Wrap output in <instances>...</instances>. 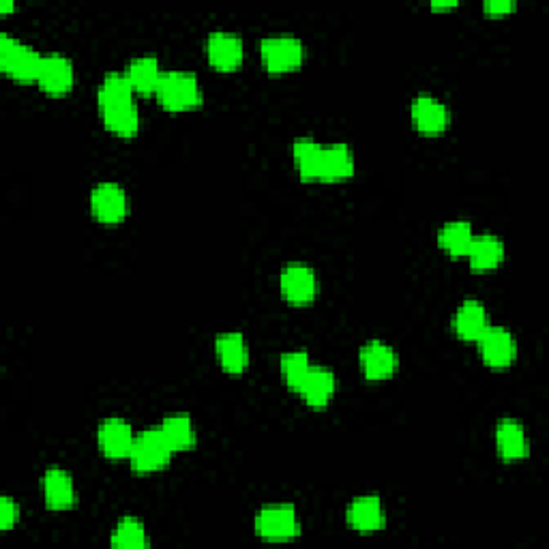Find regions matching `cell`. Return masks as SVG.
<instances>
[{"instance_id": "ac0fdd59", "label": "cell", "mask_w": 549, "mask_h": 549, "mask_svg": "<svg viewBox=\"0 0 549 549\" xmlns=\"http://www.w3.org/2000/svg\"><path fill=\"white\" fill-rule=\"evenodd\" d=\"M496 451L504 462H522L530 455L526 427L517 419H500L496 425Z\"/></svg>"}, {"instance_id": "44dd1931", "label": "cell", "mask_w": 549, "mask_h": 549, "mask_svg": "<svg viewBox=\"0 0 549 549\" xmlns=\"http://www.w3.org/2000/svg\"><path fill=\"white\" fill-rule=\"evenodd\" d=\"M354 153L348 144L333 142L322 148L320 183H339L354 174Z\"/></svg>"}, {"instance_id": "ffe728a7", "label": "cell", "mask_w": 549, "mask_h": 549, "mask_svg": "<svg viewBox=\"0 0 549 549\" xmlns=\"http://www.w3.org/2000/svg\"><path fill=\"white\" fill-rule=\"evenodd\" d=\"M504 256H507V247L504 241L496 234H474L472 245L468 249V262L472 271H494L502 264Z\"/></svg>"}, {"instance_id": "f1b7e54d", "label": "cell", "mask_w": 549, "mask_h": 549, "mask_svg": "<svg viewBox=\"0 0 549 549\" xmlns=\"http://www.w3.org/2000/svg\"><path fill=\"white\" fill-rule=\"evenodd\" d=\"M309 354L305 350H290L284 352L279 359V374L284 378V382L288 384V389H292L296 393V389L301 387L303 378L309 372Z\"/></svg>"}, {"instance_id": "277c9868", "label": "cell", "mask_w": 549, "mask_h": 549, "mask_svg": "<svg viewBox=\"0 0 549 549\" xmlns=\"http://www.w3.org/2000/svg\"><path fill=\"white\" fill-rule=\"evenodd\" d=\"M41 54L28 43L3 35L0 37V69L16 82H37Z\"/></svg>"}, {"instance_id": "e0dca14e", "label": "cell", "mask_w": 549, "mask_h": 549, "mask_svg": "<svg viewBox=\"0 0 549 549\" xmlns=\"http://www.w3.org/2000/svg\"><path fill=\"white\" fill-rule=\"evenodd\" d=\"M335 391H337V378L329 367H322V365H311L307 376L301 382V387L296 389V393L301 395L303 402L311 408L329 406L331 399L335 397Z\"/></svg>"}, {"instance_id": "4316f807", "label": "cell", "mask_w": 549, "mask_h": 549, "mask_svg": "<svg viewBox=\"0 0 549 549\" xmlns=\"http://www.w3.org/2000/svg\"><path fill=\"white\" fill-rule=\"evenodd\" d=\"M112 547H121V549H144L151 545V539H148V532L142 519L138 517H123L112 530L110 537Z\"/></svg>"}, {"instance_id": "7a4b0ae2", "label": "cell", "mask_w": 549, "mask_h": 549, "mask_svg": "<svg viewBox=\"0 0 549 549\" xmlns=\"http://www.w3.org/2000/svg\"><path fill=\"white\" fill-rule=\"evenodd\" d=\"M174 451L168 444L166 436L161 434L159 427H148L136 436L133 449L129 455L131 470L138 474H151L168 468Z\"/></svg>"}, {"instance_id": "9c48e42d", "label": "cell", "mask_w": 549, "mask_h": 549, "mask_svg": "<svg viewBox=\"0 0 549 549\" xmlns=\"http://www.w3.org/2000/svg\"><path fill=\"white\" fill-rule=\"evenodd\" d=\"M76 84V69L63 54H46L41 58L37 86L52 97L67 95Z\"/></svg>"}, {"instance_id": "7402d4cb", "label": "cell", "mask_w": 549, "mask_h": 549, "mask_svg": "<svg viewBox=\"0 0 549 549\" xmlns=\"http://www.w3.org/2000/svg\"><path fill=\"white\" fill-rule=\"evenodd\" d=\"M101 121L106 129L118 138H133L140 131V114L136 103H116V106L99 108Z\"/></svg>"}, {"instance_id": "30bf717a", "label": "cell", "mask_w": 549, "mask_h": 549, "mask_svg": "<svg viewBox=\"0 0 549 549\" xmlns=\"http://www.w3.org/2000/svg\"><path fill=\"white\" fill-rule=\"evenodd\" d=\"M359 365L361 372L367 380H389L397 374L399 369V354L393 346L384 344L380 339L367 341V344L359 352Z\"/></svg>"}, {"instance_id": "83f0119b", "label": "cell", "mask_w": 549, "mask_h": 549, "mask_svg": "<svg viewBox=\"0 0 549 549\" xmlns=\"http://www.w3.org/2000/svg\"><path fill=\"white\" fill-rule=\"evenodd\" d=\"M133 95H136V91H133V86L127 80L125 73L110 71L99 84L97 103H99V108H108V106H116V103L133 101Z\"/></svg>"}, {"instance_id": "5bb4252c", "label": "cell", "mask_w": 549, "mask_h": 549, "mask_svg": "<svg viewBox=\"0 0 549 549\" xmlns=\"http://www.w3.org/2000/svg\"><path fill=\"white\" fill-rule=\"evenodd\" d=\"M133 442H136V434L125 419L110 417L97 429L99 451L108 459H129Z\"/></svg>"}, {"instance_id": "8992f818", "label": "cell", "mask_w": 549, "mask_h": 549, "mask_svg": "<svg viewBox=\"0 0 549 549\" xmlns=\"http://www.w3.org/2000/svg\"><path fill=\"white\" fill-rule=\"evenodd\" d=\"M279 290L281 296L294 307L311 305L316 301L320 290L318 275L305 262H290L279 275Z\"/></svg>"}, {"instance_id": "8fae6325", "label": "cell", "mask_w": 549, "mask_h": 549, "mask_svg": "<svg viewBox=\"0 0 549 549\" xmlns=\"http://www.w3.org/2000/svg\"><path fill=\"white\" fill-rule=\"evenodd\" d=\"M206 61L217 71H234L239 69L245 58L243 39L234 33L217 31L211 33L204 43Z\"/></svg>"}, {"instance_id": "5b68a950", "label": "cell", "mask_w": 549, "mask_h": 549, "mask_svg": "<svg viewBox=\"0 0 549 549\" xmlns=\"http://www.w3.org/2000/svg\"><path fill=\"white\" fill-rule=\"evenodd\" d=\"M256 534L264 541H290L301 534V519L292 504H266L256 513Z\"/></svg>"}, {"instance_id": "52a82bcc", "label": "cell", "mask_w": 549, "mask_h": 549, "mask_svg": "<svg viewBox=\"0 0 549 549\" xmlns=\"http://www.w3.org/2000/svg\"><path fill=\"white\" fill-rule=\"evenodd\" d=\"M88 204H91L93 217L103 226L123 224L129 215L127 191L123 185L112 181L95 185L91 191V198H88Z\"/></svg>"}, {"instance_id": "4fadbf2b", "label": "cell", "mask_w": 549, "mask_h": 549, "mask_svg": "<svg viewBox=\"0 0 549 549\" xmlns=\"http://www.w3.org/2000/svg\"><path fill=\"white\" fill-rule=\"evenodd\" d=\"M412 123L425 136H438V133L447 131L451 123V112L447 103H442L434 95H417L412 99L410 106Z\"/></svg>"}, {"instance_id": "7c38bea8", "label": "cell", "mask_w": 549, "mask_h": 549, "mask_svg": "<svg viewBox=\"0 0 549 549\" xmlns=\"http://www.w3.org/2000/svg\"><path fill=\"white\" fill-rule=\"evenodd\" d=\"M346 524L361 534L384 530L387 528V511H384L382 500L372 494L352 498L346 507Z\"/></svg>"}, {"instance_id": "d4e9b609", "label": "cell", "mask_w": 549, "mask_h": 549, "mask_svg": "<svg viewBox=\"0 0 549 549\" xmlns=\"http://www.w3.org/2000/svg\"><path fill=\"white\" fill-rule=\"evenodd\" d=\"M159 429L161 434L166 436L174 453L189 451L196 447L198 432H196L194 421H191V417H187V414H170V417L161 421Z\"/></svg>"}, {"instance_id": "ba28073f", "label": "cell", "mask_w": 549, "mask_h": 549, "mask_svg": "<svg viewBox=\"0 0 549 549\" xmlns=\"http://www.w3.org/2000/svg\"><path fill=\"white\" fill-rule=\"evenodd\" d=\"M481 361L492 369H507L517 359V341L504 326H489L477 341Z\"/></svg>"}, {"instance_id": "9a60e30c", "label": "cell", "mask_w": 549, "mask_h": 549, "mask_svg": "<svg viewBox=\"0 0 549 549\" xmlns=\"http://www.w3.org/2000/svg\"><path fill=\"white\" fill-rule=\"evenodd\" d=\"M492 326L487 309L477 299H466L462 305L455 309L451 318V329L457 339L462 341H477L483 337V333Z\"/></svg>"}, {"instance_id": "f546056e", "label": "cell", "mask_w": 549, "mask_h": 549, "mask_svg": "<svg viewBox=\"0 0 549 549\" xmlns=\"http://www.w3.org/2000/svg\"><path fill=\"white\" fill-rule=\"evenodd\" d=\"M18 519H20V507L13 502V498L5 496L0 500V528L11 530L18 524Z\"/></svg>"}, {"instance_id": "cb8c5ba5", "label": "cell", "mask_w": 549, "mask_h": 549, "mask_svg": "<svg viewBox=\"0 0 549 549\" xmlns=\"http://www.w3.org/2000/svg\"><path fill=\"white\" fill-rule=\"evenodd\" d=\"M127 80L131 82L133 91L140 93V95H155L157 91V84L163 76V71L159 67V61L155 56H138L133 58V61L129 63L127 71H125Z\"/></svg>"}, {"instance_id": "d6a6232c", "label": "cell", "mask_w": 549, "mask_h": 549, "mask_svg": "<svg viewBox=\"0 0 549 549\" xmlns=\"http://www.w3.org/2000/svg\"><path fill=\"white\" fill-rule=\"evenodd\" d=\"M0 11L9 13V11H13V5H11V3H3V7H0Z\"/></svg>"}, {"instance_id": "d6986e66", "label": "cell", "mask_w": 549, "mask_h": 549, "mask_svg": "<svg viewBox=\"0 0 549 549\" xmlns=\"http://www.w3.org/2000/svg\"><path fill=\"white\" fill-rule=\"evenodd\" d=\"M215 356L224 372L241 376L249 367V346L241 333H221L215 339Z\"/></svg>"}, {"instance_id": "2e32d148", "label": "cell", "mask_w": 549, "mask_h": 549, "mask_svg": "<svg viewBox=\"0 0 549 549\" xmlns=\"http://www.w3.org/2000/svg\"><path fill=\"white\" fill-rule=\"evenodd\" d=\"M43 487V500L50 511H69L76 507L78 492L73 485L71 474L63 468H48L41 479Z\"/></svg>"}, {"instance_id": "6da1fadb", "label": "cell", "mask_w": 549, "mask_h": 549, "mask_svg": "<svg viewBox=\"0 0 549 549\" xmlns=\"http://www.w3.org/2000/svg\"><path fill=\"white\" fill-rule=\"evenodd\" d=\"M155 97L159 106L168 112H191L198 110L204 101L202 86L196 78V73L189 71H163V76L157 84Z\"/></svg>"}, {"instance_id": "484cf974", "label": "cell", "mask_w": 549, "mask_h": 549, "mask_svg": "<svg viewBox=\"0 0 549 549\" xmlns=\"http://www.w3.org/2000/svg\"><path fill=\"white\" fill-rule=\"evenodd\" d=\"M474 239V230L470 221L457 219V221H449V224H444L438 230V245L444 251V254H449L453 258H466L468 249L472 245Z\"/></svg>"}, {"instance_id": "603a6c76", "label": "cell", "mask_w": 549, "mask_h": 549, "mask_svg": "<svg viewBox=\"0 0 549 549\" xmlns=\"http://www.w3.org/2000/svg\"><path fill=\"white\" fill-rule=\"evenodd\" d=\"M322 148L324 144L301 138L292 144V161L299 176L307 183H320V172H322Z\"/></svg>"}, {"instance_id": "4dcf8cb0", "label": "cell", "mask_w": 549, "mask_h": 549, "mask_svg": "<svg viewBox=\"0 0 549 549\" xmlns=\"http://www.w3.org/2000/svg\"><path fill=\"white\" fill-rule=\"evenodd\" d=\"M515 9H517V5L511 3V0H489V3L483 5V11L487 13V16H492V18L509 16V13H513Z\"/></svg>"}, {"instance_id": "1f68e13d", "label": "cell", "mask_w": 549, "mask_h": 549, "mask_svg": "<svg viewBox=\"0 0 549 549\" xmlns=\"http://www.w3.org/2000/svg\"><path fill=\"white\" fill-rule=\"evenodd\" d=\"M455 7H457L455 0H451V3H432L434 11H447V9H455Z\"/></svg>"}, {"instance_id": "3957f363", "label": "cell", "mask_w": 549, "mask_h": 549, "mask_svg": "<svg viewBox=\"0 0 549 549\" xmlns=\"http://www.w3.org/2000/svg\"><path fill=\"white\" fill-rule=\"evenodd\" d=\"M260 61L275 76L296 71L305 61V46L294 35H269L260 41Z\"/></svg>"}]
</instances>
